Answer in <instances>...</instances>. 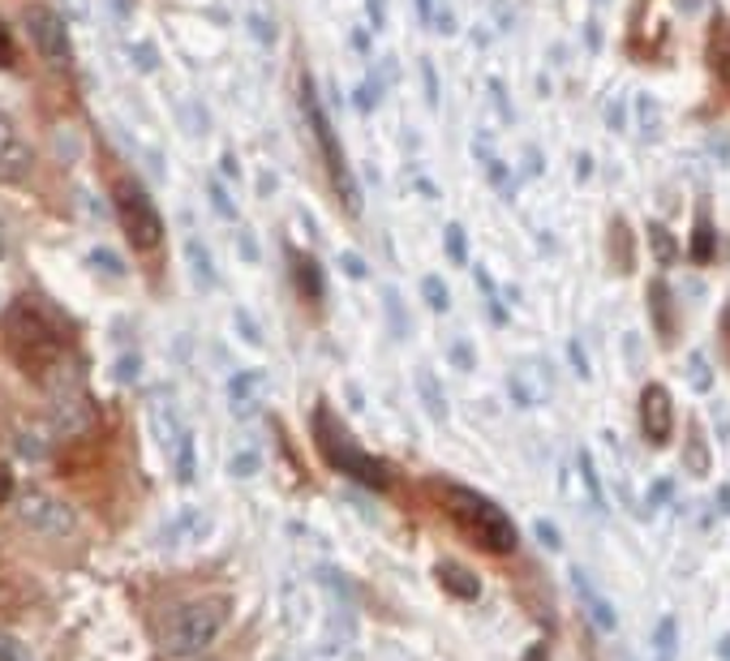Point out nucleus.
Listing matches in <instances>:
<instances>
[{"label":"nucleus","mask_w":730,"mask_h":661,"mask_svg":"<svg viewBox=\"0 0 730 661\" xmlns=\"http://www.w3.org/2000/svg\"><path fill=\"white\" fill-rule=\"evenodd\" d=\"M4 353L22 374H48L57 361L64 357V335L57 331V322L31 305V300H13L4 309Z\"/></svg>","instance_id":"nucleus-1"},{"label":"nucleus","mask_w":730,"mask_h":661,"mask_svg":"<svg viewBox=\"0 0 730 661\" xmlns=\"http://www.w3.org/2000/svg\"><path fill=\"white\" fill-rule=\"evenodd\" d=\"M438 507L478 550H486V554H511L516 550V524L507 520V511L498 503H490L486 494H478L469 485H438Z\"/></svg>","instance_id":"nucleus-2"},{"label":"nucleus","mask_w":730,"mask_h":661,"mask_svg":"<svg viewBox=\"0 0 730 661\" xmlns=\"http://www.w3.org/2000/svg\"><path fill=\"white\" fill-rule=\"evenodd\" d=\"M228 623V601L220 598H198L181 605L164 632V649L168 658H198L202 649H211V640L224 632Z\"/></svg>","instance_id":"nucleus-3"},{"label":"nucleus","mask_w":730,"mask_h":661,"mask_svg":"<svg viewBox=\"0 0 730 661\" xmlns=\"http://www.w3.org/2000/svg\"><path fill=\"white\" fill-rule=\"evenodd\" d=\"M113 202H117V215H121V228H125V237H129V245H133L138 253L160 249V240H164V220H160L155 202L146 198V189H142L138 180L121 177L113 185Z\"/></svg>","instance_id":"nucleus-4"},{"label":"nucleus","mask_w":730,"mask_h":661,"mask_svg":"<svg viewBox=\"0 0 730 661\" xmlns=\"http://www.w3.org/2000/svg\"><path fill=\"white\" fill-rule=\"evenodd\" d=\"M305 120H309V129H314V138H318V146H322V160H327V173H331V185H335V193H340V202L349 206V211H362V198H357V185L349 177V168H344V151H340V138L331 133V120L322 113V99L314 95V82H305Z\"/></svg>","instance_id":"nucleus-5"},{"label":"nucleus","mask_w":730,"mask_h":661,"mask_svg":"<svg viewBox=\"0 0 730 661\" xmlns=\"http://www.w3.org/2000/svg\"><path fill=\"white\" fill-rule=\"evenodd\" d=\"M318 442H322L327 460H331L340 473L357 477L362 485H369V489H387V485H391V473H387L382 460L365 456V451H357V447H344V442L335 438V425H331V413H327V409H318Z\"/></svg>","instance_id":"nucleus-6"},{"label":"nucleus","mask_w":730,"mask_h":661,"mask_svg":"<svg viewBox=\"0 0 730 661\" xmlns=\"http://www.w3.org/2000/svg\"><path fill=\"white\" fill-rule=\"evenodd\" d=\"M48 425H52V434L57 438H86L91 429H95V404H91V396L82 391V387H73V382H64L57 387V396H52V409H48Z\"/></svg>","instance_id":"nucleus-7"},{"label":"nucleus","mask_w":730,"mask_h":661,"mask_svg":"<svg viewBox=\"0 0 730 661\" xmlns=\"http://www.w3.org/2000/svg\"><path fill=\"white\" fill-rule=\"evenodd\" d=\"M22 26H26L35 52L48 60L52 69H64V64H69V26L61 22V13L44 9V4H31V9L22 13Z\"/></svg>","instance_id":"nucleus-8"},{"label":"nucleus","mask_w":730,"mask_h":661,"mask_svg":"<svg viewBox=\"0 0 730 661\" xmlns=\"http://www.w3.org/2000/svg\"><path fill=\"white\" fill-rule=\"evenodd\" d=\"M17 520L31 529V533H39V538H64V533H73V511L64 507L61 498H52V494H26L22 503H17Z\"/></svg>","instance_id":"nucleus-9"},{"label":"nucleus","mask_w":730,"mask_h":661,"mask_svg":"<svg viewBox=\"0 0 730 661\" xmlns=\"http://www.w3.org/2000/svg\"><path fill=\"white\" fill-rule=\"evenodd\" d=\"M640 434L654 447L670 442V434H674V400H670V391L662 382H649L640 391Z\"/></svg>","instance_id":"nucleus-10"},{"label":"nucleus","mask_w":730,"mask_h":661,"mask_svg":"<svg viewBox=\"0 0 730 661\" xmlns=\"http://www.w3.org/2000/svg\"><path fill=\"white\" fill-rule=\"evenodd\" d=\"M35 168V151L31 142L17 133V125L0 113V180H22L26 173Z\"/></svg>","instance_id":"nucleus-11"},{"label":"nucleus","mask_w":730,"mask_h":661,"mask_svg":"<svg viewBox=\"0 0 730 661\" xmlns=\"http://www.w3.org/2000/svg\"><path fill=\"white\" fill-rule=\"evenodd\" d=\"M228 409L237 417H254L262 409V374H254V369L233 374V382H228Z\"/></svg>","instance_id":"nucleus-12"},{"label":"nucleus","mask_w":730,"mask_h":661,"mask_svg":"<svg viewBox=\"0 0 730 661\" xmlns=\"http://www.w3.org/2000/svg\"><path fill=\"white\" fill-rule=\"evenodd\" d=\"M211 533V516L198 507H185L173 524H164V545H198Z\"/></svg>","instance_id":"nucleus-13"},{"label":"nucleus","mask_w":730,"mask_h":661,"mask_svg":"<svg viewBox=\"0 0 730 661\" xmlns=\"http://www.w3.org/2000/svg\"><path fill=\"white\" fill-rule=\"evenodd\" d=\"M572 589L580 593V601H585V610H589V618H593V623H598L602 632H614V627H619V618H614L610 601L602 598V593H598V589H593L589 580H585V571H580V567H572Z\"/></svg>","instance_id":"nucleus-14"},{"label":"nucleus","mask_w":730,"mask_h":661,"mask_svg":"<svg viewBox=\"0 0 730 661\" xmlns=\"http://www.w3.org/2000/svg\"><path fill=\"white\" fill-rule=\"evenodd\" d=\"M705 52H709V64H714V73H718V82L730 91V17H714V26H709V44H705Z\"/></svg>","instance_id":"nucleus-15"},{"label":"nucleus","mask_w":730,"mask_h":661,"mask_svg":"<svg viewBox=\"0 0 730 661\" xmlns=\"http://www.w3.org/2000/svg\"><path fill=\"white\" fill-rule=\"evenodd\" d=\"M151 429H155V438L164 442V447H177V438H181V417H177V404L168 400V396H155L151 400Z\"/></svg>","instance_id":"nucleus-16"},{"label":"nucleus","mask_w":730,"mask_h":661,"mask_svg":"<svg viewBox=\"0 0 730 661\" xmlns=\"http://www.w3.org/2000/svg\"><path fill=\"white\" fill-rule=\"evenodd\" d=\"M185 262H189V275H193V288H198V293H211V288L220 284V275H215L211 253H207L202 240H185Z\"/></svg>","instance_id":"nucleus-17"},{"label":"nucleus","mask_w":730,"mask_h":661,"mask_svg":"<svg viewBox=\"0 0 730 661\" xmlns=\"http://www.w3.org/2000/svg\"><path fill=\"white\" fill-rule=\"evenodd\" d=\"M438 585H443L451 598H464V601H473L478 593H482L478 576H473V571H464L460 563H438Z\"/></svg>","instance_id":"nucleus-18"},{"label":"nucleus","mask_w":730,"mask_h":661,"mask_svg":"<svg viewBox=\"0 0 730 661\" xmlns=\"http://www.w3.org/2000/svg\"><path fill=\"white\" fill-rule=\"evenodd\" d=\"M649 309H654V327H658V340L670 344L674 340V318H670V293L662 280L649 284Z\"/></svg>","instance_id":"nucleus-19"},{"label":"nucleus","mask_w":730,"mask_h":661,"mask_svg":"<svg viewBox=\"0 0 730 661\" xmlns=\"http://www.w3.org/2000/svg\"><path fill=\"white\" fill-rule=\"evenodd\" d=\"M417 391H422V404H426V413L434 421H447V404H443V387H438V378H434V369H417Z\"/></svg>","instance_id":"nucleus-20"},{"label":"nucleus","mask_w":730,"mask_h":661,"mask_svg":"<svg viewBox=\"0 0 730 661\" xmlns=\"http://www.w3.org/2000/svg\"><path fill=\"white\" fill-rule=\"evenodd\" d=\"M714 253H718V237H714V220L700 211L696 215V233H692V258L700 262V267H709L714 262Z\"/></svg>","instance_id":"nucleus-21"},{"label":"nucleus","mask_w":730,"mask_h":661,"mask_svg":"<svg viewBox=\"0 0 730 661\" xmlns=\"http://www.w3.org/2000/svg\"><path fill=\"white\" fill-rule=\"evenodd\" d=\"M683 469H687L692 477H705V473H709V447H705L700 429H692L687 442H683Z\"/></svg>","instance_id":"nucleus-22"},{"label":"nucleus","mask_w":730,"mask_h":661,"mask_svg":"<svg viewBox=\"0 0 730 661\" xmlns=\"http://www.w3.org/2000/svg\"><path fill=\"white\" fill-rule=\"evenodd\" d=\"M305 661H357V653H353V640H340V636H322L309 653H305Z\"/></svg>","instance_id":"nucleus-23"},{"label":"nucleus","mask_w":730,"mask_h":661,"mask_svg":"<svg viewBox=\"0 0 730 661\" xmlns=\"http://www.w3.org/2000/svg\"><path fill=\"white\" fill-rule=\"evenodd\" d=\"M576 460H580V477H585V489H589V507H593V511H607V489H602V477H598V469H593V456L580 451Z\"/></svg>","instance_id":"nucleus-24"},{"label":"nucleus","mask_w":730,"mask_h":661,"mask_svg":"<svg viewBox=\"0 0 730 661\" xmlns=\"http://www.w3.org/2000/svg\"><path fill=\"white\" fill-rule=\"evenodd\" d=\"M228 473L237 481H249L262 473V456H258V447H245V451H237L233 460H228Z\"/></svg>","instance_id":"nucleus-25"},{"label":"nucleus","mask_w":730,"mask_h":661,"mask_svg":"<svg viewBox=\"0 0 730 661\" xmlns=\"http://www.w3.org/2000/svg\"><path fill=\"white\" fill-rule=\"evenodd\" d=\"M674 640H679V623L667 614V618L658 623V632H654V653H658V661H674Z\"/></svg>","instance_id":"nucleus-26"},{"label":"nucleus","mask_w":730,"mask_h":661,"mask_svg":"<svg viewBox=\"0 0 730 661\" xmlns=\"http://www.w3.org/2000/svg\"><path fill=\"white\" fill-rule=\"evenodd\" d=\"M173 451H177V469H173V473H177L181 485H189V481H193V469H198V460H193V434H181Z\"/></svg>","instance_id":"nucleus-27"},{"label":"nucleus","mask_w":730,"mask_h":661,"mask_svg":"<svg viewBox=\"0 0 730 661\" xmlns=\"http://www.w3.org/2000/svg\"><path fill=\"white\" fill-rule=\"evenodd\" d=\"M297 284H302L305 300H318V297H322V280H318V267H314L309 258H302V253H297Z\"/></svg>","instance_id":"nucleus-28"},{"label":"nucleus","mask_w":730,"mask_h":661,"mask_svg":"<svg viewBox=\"0 0 730 661\" xmlns=\"http://www.w3.org/2000/svg\"><path fill=\"white\" fill-rule=\"evenodd\" d=\"M649 240H654V253H658V267H674V240L662 224H649Z\"/></svg>","instance_id":"nucleus-29"},{"label":"nucleus","mask_w":730,"mask_h":661,"mask_svg":"<svg viewBox=\"0 0 730 661\" xmlns=\"http://www.w3.org/2000/svg\"><path fill=\"white\" fill-rule=\"evenodd\" d=\"M443 245H447V253H451V262H456V267H464V262H469V240H464V228H460V224H447V237H443Z\"/></svg>","instance_id":"nucleus-30"},{"label":"nucleus","mask_w":730,"mask_h":661,"mask_svg":"<svg viewBox=\"0 0 730 661\" xmlns=\"http://www.w3.org/2000/svg\"><path fill=\"white\" fill-rule=\"evenodd\" d=\"M422 293H426L429 309H438V314L451 305V297H447V284H443L438 275H426V280H422Z\"/></svg>","instance_id":"nucleus-31"},{"label":"nucleus","mask_w":730,"mask_h":661,"mask_svg":"<svg viewBox=\"0 0 730 661\" xmlns=\"http://www.w3.org/2000/svg\"><path fill=\"white\" fill-rule=\"evenodd\" d=\"M687 378H692V387H696V391H709V387H714V374H709V365H705L700 353H692V357H687Z\"/></svg>","instance_id":"nucleus-32"},{"label":"nucleus","mask_w":730,"mask_h":661,"mask_svg":"<svg viewBox=\"0 0 730 661\" xmlns=\"http://www.w3.org/2000/svg\"><path fill=\"white\" fill-rule=\"evenodd\" d=\"M233 322H237V335H242L245 344H254V349H262V331H258V322L245 314V309H237L233 314Z\"/></svg>","instance_id":"nucleus-33"},{"label":"nucleus","mask_w":730,"mask_h":661,"mask_svg":"<svg viewBox=\"0 0 730 661\" xmlns=\"http://www.w3.org/2000/svg\"><path fill=\"white\" fill-rule=\"evenodd\" d=\"M636 113H640V125H645V138H658V104L645 95V99L636 104Z\"/></svg>","instance_id":"nucleus-34"},{"label":"nucleus","mask_w":730,"mask_h":661,"mask_svg":"<svg viewBox=\"0 0 730 661\" xmlns=\"http://www.w3.org/2000/svg\"><path fill=\"white\" fill-rule=\"evenodd\" d=\"M382 300H387V309H391V327H396V335H409V322H404V309H400V293L387 288Z\"/></svg>","instance_id":"nucleus-35"},{"label":"nucleus","mask_w":730,"mask_h":661,"mask_svg":"<svg viewBox=\"0 0 730 661\" xmlns=\"http://www.w3.org/2000/svg\"><path fill=\"white\" fill-rule=\"evenodd\" d=\"M17 601H22L17 585H13V580L0 571V614H4V610H17Z\"/></svg>","instance_id":"nucleus-36"},{"label":"nucleus","mask_w":730,"mask_h":661,"mask_svg":"<svg viewBox=\"0 0 730 661\" xmlns=\"http://www.w3.org/2000/svg\"><path fill=\"white\" fill-rule=\"evenodd\" d=\"M670 494H674V481H670V477L654 481V489H649V507H654V511H658V507H667Z\"/></svg>","instance_id":"nucleus-37"},{"label":"nucleus","mask_w":730,"mask_h":661,"mask_svg":"<svg viewBox=\"0 0 730 661\" xmlns=\"http://www.w3.org/2000/svg\"><path fill=\"white\" fill-rule=\"evenodd\" d=\"M211 202H215V211H220L224 220H237V206L228 202V193H224V185H211Z\"/></svg>","instance_id":"nucleus-38"},{"label":"nucleus","mask_w":730,"mask_h":661,"mask_svg":"<svg viewBox=\"0 0 730 661\" xmlns=\"http://www.w3.org/2000/svg\"><path fill=\"white\" fill-rule=\"evenodd\" d=\"M533 533H538V541H542L546 550H558V545H563V538H558V529H554L550 520H538V524H533Z\"/></svg>","instance_id":"nucleus-39"},{"label":"nucleus","mask_w":730,"mask_h":661,"mask_svg":"<svg viewBox=\"0 0 730 661\" xmlns=\"http://www.w3.org/2000/svg\"><path fill=\"white\" fill-rule=\"evenodd\" d=\"M91 262H95V267H104V271H113V275H121L125 271L121 258H117V253H108V249H95V253H91Z\"/></svg>","instance_id":"nucleus-40"},{"label":"nucleus","mask_w":730,"mask_h":661,"mask_svg":"<svg viewBox=\"0 0 730 661\" xmlns=\"http://www.w3.org/2000/svg\"><path fill=\"white\" fill-rule=\"evenodd\" d=\"M13 60H17L13 39H9V31H4V22H0V69H13Z\"/></svg>","instance_id":"nucleus-41"},{"label":"nucleus","mask_w":730,"mask_h":661,"mask_svg":"<svg viewBox=\"0 0 730 661\" xmlns=\"http://www.w3.org/2000/svg\"><path fill=\"white\" fill-rule=\"evenodd\" d=\"M567 357H572V365H576V374H580V378H589V361H585L580 340H572V344H567Z\"/></svg>","instance_id":"nucleus-42"},{"label":"nucleus","mask_w":730,"mask_h":661,"mask_svg":"<svg viewBox=\"0 0 730 661\" xmlns=\"http://www.w3.org/2000/svg\"><path fill=\"white\" fill-rule=\"evenodd\" d=\"M237 249H242L245 262H258V240H254V233H237Z\"/></svg>","instance_id":"nucleus-43"},{"label":"nucleus","mask_w":730,"mask_h":661,"mask_svg":"<svg viewBox=\"0 0 730 661\" xmlns=\"http://www.w3.org/2000/svg\"><path fill=\"white\" fill-rule=\"evenodd\" d=\"M422 73H426V99L438 104V78H434V64H429V60H422Z\"/></svg>","instance_id":"nucleus-44"},{"label":"nucleus","mask_w":730,"mask_h":661,"mask_svg":"<svg viewBox=\"0 0 730 661\" xmlns=\"http://www.w3.org/2000/svg\"><path fill=\"white\" fill-rule=\"evenodd\" d=\"M369 4V26H382L387 22V0H365Z\"/></svg>","instance_id":"nucleus-45"},{"label":"nucleus","mask_w":730,"mask_h":661,"mask_svg":"<svg viewBox=\"0 0 730 661\" xmlns=\"http://www.w3.org/2000/svg\"><path fill=\"white\" fill-rule=\"evenodd\" d=\"M340 267H344L349 275H357V280H362V275H365V262H362V258H357V253H344V258H340Z\"/></svg>","instance_id":"nucleus-46"},{"label":"nucleus","mask_w":730,"mask_h":661,"mask_svg":"<svg viewBox=\"0 0 730 661\" xmlns=\"http://www.w3.org/2000/svg\"><path fill=\"white\" fill-rule=\"evenodd\" d=\"M9 494H13V473H9L4 464H0V507L9 503Z\"/></svg>","instance_id":"nucleus-47"},{"label":"nucleus","mask_w":730,"mask_h":661,"mask_svg":"<svg viewBox=\"0 0 730 661\" xmlns=\"http://www.w3.org/2000/svg\"><path fill=\"white\" fill-rule=\"evenodd\" d=\"M451 353H456V361H460V369H473V353H469V344H456Z\"/></svg>","instance_id":"nucleus-48"},{"label":"nucleus","mask_w":730,"mask_h":661,"mask_svg":"<svg viewBox=\"0 0 730 661\" xmlns=\"http://www.w3.org/2000/svg\"><path fill=\"white\" fill-rule=\"evenodd\" d=\"M69 9H73V17H78V22H86V17H91V0H69Z\"/></svg>","instance_id":"nucleus-49"},{"label":"nucleus","mask_w":730,"mask_h":661,"mask_svg":"<svg viewBox=\"0 0 730 661\" xmlns=\"http://www.w3.org/2000/svg\"><path fill=\"white\" fill-rule=\"evenodd\" d=\"M121 378H125V382H129V378H138V361H133V357L121 361Z\"/></svg>","instance_id":"nucleus-50"},{"label":"nucleus","mask_w":730,"mask_h":661,"mask_svg":"<svg viewBox=\"0 0 730 661\" xmlns=\"http://www.w3.org/2000/svg\"><path fill=\"white\" fill-rule=\"evenodd\" d=\"M718 503H722V511H730V485H722V489H718Z\"/></svg>","instance_id":"nucleus-51"},{"label":"nucleus","mask_w":730,"mask_h":661,"mask_svg":"<svg viewBox=\"0 0 730 661\" xmlns=\"http://www.w3.org/2000/svg\"><path fill=\"white\" fill-rule=\"evenodd\" d=\"M718 649H722V658L730 661V636H727V640H722V645H718Z\"/></svg>","instance_id":"nucleus-52"},{"label":"nucleus","mask_w":730,"mask_h":661,"mask_svg":"<svg viewBox=\"0 0 730 661\" xmlns=\"http://www.w3.org/2000/svg\"><path fill=\"white\" fill-rule=\"evenodd\" d=\"M417 9H422V17H429V0H417Z\"/></svg>","instance_id":"nucleus-53"},{"label":"nucleus","mask_w":730,"mask_h":661,"mask_svg":"<svg viewBox=\"0 0 730 661\" xmlns=\"http://www.w3.org/2000/svg\"><path fill=\"white\" fill-rule=\"evenodd\" d=\"M0 253H4V224H0Z\"/></svg>","instance_id":"nucleus-54"}]
</instances>
